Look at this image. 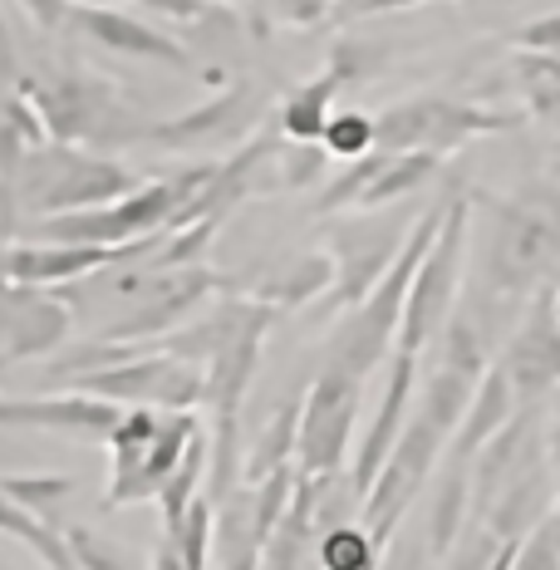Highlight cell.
<instances>
[{
	"label": "cell",
	"mask_w": 560,
	"mask_h": 570,
	"mask_svg": "<svg viewBox=\"0 0 560 570\" xmlns=\"http://www.w3.org/2000/svg\"><path fill=\"white\" fill-rule=\"evenodd\" d=\"M443 212H448V197L433 202V207L413 222L409 236H403V246H399V256H393V266L379 276V285L364 295L360 305H350L344 325L335 330V340H330V354H325L330 370L369 379L379 364L389 360V350L399 344V320H403V305H409V285H413V276H419L438 227H443Z\"/></svg>",
	"instance_id": "1"
},
{
	"label": "cell",
	"mask_w": 560,
	"mask_h": 570,
	"mask_svg": "<svg viewBox=\"0 0 560 570\" xmlns=\"http://www.w3.org/2000/svg\"><path fill=\"white\" fill-rule=\"evenodd\" d=\"M468 242H472V197L452 193L448 212H443V227H438L419 276L409 285V305H403L399 344H393V350L423 354L428 344L443 335V325L452 320V311H458L462 276H468V271H462L468 266Z\"/></svg>",
	"instance_id": "2"
},
{
	"label": "cell",
	"mask_w": 560,
	"mask_h": 570,
	"mask_svg": "<svg viewBox=\"0 0 560 570\" xmlns=\"http://www.w3.org/2000/svg\"><path fill=\"white\" fill-rule=\"evenodd\" d=\"M531 114L517 109H477V104H458L443 94H419V99H399L389 109L374 114V148L384 153H448L468 148L472 138H492V134H511L521 128Z\"/></svg>",
	"instance_id": "3"
},
{
	"label": "cell",
	"mask_w": 560,
	"mask_h": 570,
	"mask_svg": "<svg viewBox=\"0 0 560 570\" xmlns=\"http://www.w3.org/2000/svg\"><path fill=\"white\" fill-rule=\"evenodd\" d=\"M364 379L344 370H320L310 394L301 399V438H295V468L301 472H340L350 453L354 423H360Z\"/></svg>",
	"instance_id": "4"
},
{
	"label": "cell",
	"mask_w": 560,
	"mask_h": 570,
	"mask_svg": "<svg viewBox=\"0 0 560 570\" xmlns=\"http://www.w3.org/2000/svg\"><path fill=\"white\" fill-rule=\"evenodd\" d=\"M511 379L521 403L546 399L551 389H560V311H556V291L551 281L531 295V305L521 311L517 330L502 344V360H497Z\"/></svg>",
	"instance_id": "5"
},
{
	"label": "cell",
	"mask_w": 560,
	"mask_h": 570,
	"mask_svg": "<svg viewBox=\"0 0 560 570\" xmlns=\"http://www.w3.org/2000/svg\"><path fill=\"white\" fill-rule=\"evenodd\" d=\"M403 227H340L330 236V256H335V285L325 291V311L320 315H335L360 305L369 291L379 285V276L393 266L403 246Z\"/></svg>",
	"instance_id": "6"
},
{
	"label": "cell",
	"mask_w": 560,
	"mask_h": 570,
	"mask_svg": "<svg viewBox=\"0 0 560 570\" xmlns=\"http://www.w3.org/2000/svg\"><path fill=\"white\" fill-rule=\"evenodd\" d=\"M163 236L168 232L143 236V242H128V246H89V242L16 246V252L6 256V271H10V281H20V285H59V281L89 276V271H109V266H124V261L153 256V246H158Z\"/></svg>",
	"instance_id": "7"
},
{
	"label": "cell",
	"mask_w": 560,
	"mask_h": 570,
	"mask_svg": "<svg viewBox=\"0 0 560 570\" xmlns=\"http://www.w3.org/2000/svg\"><path fill=\"white\" fill-rule=\"evenodd\" d=\"M413 389H419V354L393 350L384 399H379V413H374V423H369L360 453H354V472H350V487H354V497H360V502H364L369 487H374L379 468L389 462L393 443H399V433H403V423H409V399H413Z\"/></svg>",
	"instance_id": "8"
},
{
	"label": "cell",
	"mask_w": 560,
	"mask_h": 570,
	"mask_svg": "<svg viewBox=\"0 0 560 570\" xmlns=\"http://www.w3.org/2000/svg\"><path fill=\"white\" fill-rule=\"evenodd\" d=\"M138 177L118 163L89 158V153H59L55 168L45 173L40 193H35V212L50 217V212H75V207H99L124 193H134Z\"/></svg>",
	"instance_id": "9"
},
{
	"label": "cell",
	"mask_w": 560,
	"mask_h": 570,
	"mask_svg": "<svg viewBox=\"0 0 560 570\" xmlns=\"http://www.w3.org/2000/svg\"><path fill=\"white\" fill-rule=\"evenodd\" d=\"M124 409L99 394H65V399H0V428H40L65 438H109Z\"/></svg>",
	"instance_id": "10"
},
{
	"label": "cell",
	"mask_w": 560,
	"mask_h": 570,
	"mask_svg": "<svg viewBox=\"0 0 560 570\" xmlns=\"http://www.w3.org/2000/svg\"><path fill=\"white\" fill-rule=\"evenodd\" d=\"M69 26H79L85 35H94V40H99L104 50H114V55L153 59V65H173V69L193 65V55H187L173 35L143 26V20L124 16V10H114V6H69Z\"/></svg>",
	"instance_id": "11"
},
{
	"label": "cell",
	"mask_w": 560,
	"mask_h": 570,
	"mask_svg": "<svg viewBox=\"0 0 560 570\" xmlns=\"http://www.w3.org/2000/svg\"><path fill=\"white\" fill-rule=\"evenodd\" d=\"M517 389H511V379L502 364H487V374L477 379V389H472V403H468V413H462V423H458V433H452V458L458 462H472L477 453H482V443L487 438H497L502 428L517 419Z\"/></svg>",
	"instance_id": "12"
},
{
	"label": "cell",
	"mask_w": 560,
	"mask_h": 570,
	"mask_svg": "<svg viewBox=\"0 0 560 570\" xmlns=\"http://www.w3.org/2000/svg\"><path fill=\"white\" fill-rule=\"evenodd\" d=\"M69 335V311L55 301H16L6 311V360H30V354H50Z\"/></svg>",
	"instance_id": "13"
},
{
	"label": "cell",
	"mask_w": 560,
	"mask_h": 570,
	"mask_svg": "<svg viewBox=\"0 0 560 570\" xmlns=\"http://www.w3.org/2000/svg\"><path fill=\"white\" fill-rule=\"evenodd\" d=\"M344 85H350V79H344V69L335 65V59H330L325 75L295 85L291 94H285V104H281V134L285 138H320L325 134V124H330V114H335V94Z\"/></svg>",
	"instance_id": "14"
},
{
	"label": "cell",
	"mask_w": 560,
	"mask_h": 570,
	"mask_svg": "<svg viewBox=\"0 0 560 570\" xmlns=\"http://www.w3.org/2000/svg\"><path fill=\"white\" fill-rule=\"evenodd\" d=\"M330 285H335V256L310 252V256L285 261L276 276L256 291V301L276 305V311H301V305H310V301H325Z\"/></svg>",
	"instance_id": "15"
},
{
	"label": "cell",
	"mask_w": 560,
	"mask_h": 570,
	"mask_svg": "<svg viewBox=\"0 0 560 570\" xmlns=\"http://www.w3.org/2000/svg\"><path fill=\"white\" fill-rule=\"evenodd\" d=\"M438 173H443V158H438V153H423V148L389 153V163L379 168V177L369 183V193L360 197V207H354V212H384V207H393V202L423 193Z\"/></svg>",
	"instance_id": "16"
},
{
	"label": "cell",
	"mask_w": 560,
	"mask_h": 570,
	"mask_svg": "<svg viewBox=\"0 0 560 570\" xmlns=\"http://www.w3.org/2000/svg\"><path fill=\"white\" fill-rule=\"evenodd\" d=\"M472 517V462H458L443 472L433 497V517H428V546H433V561H448V546H458L462 521Z\"/></svg>",
	"instance_id": "17"
},
{
	"label": "cell",
	"mask_w": 560,
	"mask_h": 570,
	"mask_svg": "<svg viewBox=\"0 0 560 570\" xmlns=\"http://www.w3.org/2000/svg\"><path fill=\"white\" fill-rule=\"evenodd\" d=\"M0 531H6V537H16V541H26V546H35V551H40V561H50L59 570H75V551H69L65 531H55L45 517H35L30 507H20L6 487H0Z\"/></svg>",
	"instance_id": "18"
},
{
	"label": "cell",
	"mask_w": 560,
	"mask_h": 570,
	"mask_svg": "<svg viewBox=\"0 0 560 570\" xmlns=\"http://www.w3.org/2000/svg\"><path fill=\"white\" fill-rule=\"evenodd\" d=\"M212 527H217V502L212 497H193L177 537H168V551L158 556V566H177V570H202L212 561Z\"/></svg>",
	"instance_id": "19"
},
{
	"label": "cell",
	"mask_w": 560,
	"mask_h": 570,
	"mask_svg": "<svg viewBox=\"0 0 560 570\" xmlns=\"http://www.w3.org/2000/svg\"><path fill=\"white\" fill-rule=\"evenodd\" d=\"M295 438H301V399H285L276 409V419L266 423V433L256 438L252 458H246V478L261 482L271 468H285L295 462Z\"/></svg>",
	"instance_id": "20"
},
{
	"label": "cell",
	"mask_w": 560,
	"mask_h": 570,
	"mask_svg": "<svg viewBox=\"0 0 560 570\" xmlns=\"http://www.w3.org/2000/svg\"><path fill=\"white\" fill-rule=\"evenodd\" d=\"M246 99H252L246 89H232V94H222V99H212V104H202V109H193V114L173 118V124H158L148 138L173 142V148H187V142H197V138H207V134H222V128L232 124V114L242 109Z\"/></svg>",
	"instance_id": "21"
},
{
	"label": "cell",
	"mask_w": 560,
	"mask_h": 570,
	"mask_svg": "<svg viewBox=\"0 0 560 570\" xmlns=\"http://www.w3.org/2000/svg\"><path fill=\"white\" fill-rule=\"evenodd\" d=\"M320 566L325 570H369L379 566V546L369 537V527L354 521H335V527L320 531Z\"/></svg>",
	"instance_id": "22"
},
{
	"label": "cell",
	"mask_w": 560,
	"mask_h": 570,
	"mask_svg": "<svg viewBox=\"0 0 560 570\" xmlns=\"http://www.w3.org/2000/svg\"><path fill=\"white\" fill-rule=\"evenodd\" d=\"M384 163H389V153H384V148L364 153V158H350V168H344L335 183H325V193L315 197V212H320V217H335V212H354Z\"/></svg>",
	"instance_id": "23"
},
{
	"label": "cell",
	"mask_w": 560,
	"mask_h": 570,
	"mask_svg": "<svg viewBox=\"0 0 560 570\" xmlns=\"http://www.w3.org/2000/svg\"><path fill=\"white\" fill-rule=\"evenodd\" d=\"M320 142L330 148V158H364V153H374V114H330Z\"/></svg>",
	"instance_id": "24"
},
{
	"label": "cell",
	"mask_w": 560,
	"mask_h": 570,
	"mask_svg": "<svg viewBox=\"0 0 560 570\" xmlns=\"http://www.w3.org/2000/svg\"><path fill=\"white\" fill-rule=\"evenodd\" d=\"M325 158H330V148L320 138H291V148H276L281 187H291V193L310 187L320 173H325Z\"/></svg>",
	"instance_id": "25"
},
{
	"label": "cell",
	"mask_w": 560,
	"mask_h": 570,
	"mask_svg": "<svg viewBox=\"0 0 560 570\" xmlns=\"http://www.w3.org/2000/svg\"><path fill=\"white\" fill-rule=\"evenodd\" d=\"M517 570H560V512L556 507H546L536 517V527L521 537Z\"/></svg>",
	"instance_id": "26"
},
{
	"label": "cell",
	"mask_w": 560,
	"mask_h": 570,
	"mask_svg": "<svg viewBox=\"0 0 560 570\" xmlns=\"http://www.w3.org/2000/svg\"><path fill=\"white\" fill-rule=\"evenodd\" d=\"M0 487H6L20 507H30L35 517H50L55 507L75 492V482L69 478H0Z\"/></svg>",
	"instance_id": "27"
},
{
	"label": "cell",
	"mask_w": 560,
	"mask_h": 570,
	"mask_svg": "<svg viewBox=\"0 0 560 570\" xmlns=\"http://www.w3.org/2000/svg\"><path fill=\"white\" fill-rule=\"evenodd\" d=\"M65 541H69V551H75V566H94V570H118V566H128L118 551H109V541L89 537L85 527H69Z\"/></svg>",
	"instance_id": "28"
},
{
	"label": "cell",
	"mask_w": 560,
	"mask_h": 570,
	"mask_svg": "<svg viewBox=\"0 0 560 570\" xmlns=\"http://www.w3.org/2000/svg\"><path fill=\"white\" fill-rule=\"evenodd\" d=\"M433 6V0H335L330 16L335 20H369V16H393V10H419Z\"/></svg>",
	"instance_id": "29"
},
{
	"label": "cell",
	"mask_w": 560,
	"mask_h": 570,
	"mask_svg": "<svg viewBox=\"0 0 560 570\" xmlns=\"http://www.w3.org/2000/svg\"><path fill=\"white\" fill-rule=\"evenodd\" d=\"M511 40H517L521 50H556L560 55V10H551V16H541V20H527Z\"/></svg>",
	"instance_id": "30"
},
{
	"label": "cell",
	"mask_w": 560,
	"mask_h": 570,
	"mask_svg": "<svg viewBox=\"0 0 560 570\" xmlns=\"http://www.w3.org/2000/svg\"><path fill=\"white\" fill-rule=\"evenodd\" d=\"M335 10V0H276V16L285 20V26H320V20Z\"/></svg>",
	"instance_id": "31"
},
{
	"label": "cell",
	"mask_w": 560,
	"mask_h": 570,
	"mask_svg": "<svg viewBox=\"0 0 560 570\" xmlns=\"http://www.w3.org/2000/svg\"><path fill=\"white\" fill-rule=\"evenodd\" d=\"M143 6H153V10H168L173 20H202L207 16V0H143Z\"/></svg>",
	"instance_id": "32"
},
{
	"label": "cell",
	"mask_w": 560,
	"mask_h": 570,
	"mask_svg": "<svg viewBox=\"0 0 560 570\" xmlns=\"http://www.w3.org/2000/svg\"><path fill=\"white\" fill-rule=\"evenodd\" d=\"M6 79H16V40H10L6 16H0V85H6Z\"/></svg>",
	"instance_id": "33"
},
{
	"label": "cell",
	"mask_w": 560,
	"mask_h": 570,
	"mask_svg": "<svg viewBox=\"0 0 560 570\" xmlns=\"http://www.w3.org/2000/svg\"><path fill=\"white\" fill-rule=\"evenodd\" d=\"M551 458L560 462V409H556V428H551Z\"/></svg>",
	"instance_id": "34"
},
{
	"label": "cell",
	"mask_w": 560,
	"mask_h": 570,
	"mask_svg": "<svg viewBox=\"0 0 560 570\" xmlns=\"http://www.w3.org/2000/svg\"><path fill=\"white\" fill-rule=\"evenodd\" d=\"M69 6H118V0H69Z\"/></svg>",
	"instance_id": "35"
},
{
	"label": "cell",
	"mask_w": 560,
	"mask_h": 570,
	"mask_svg": "<svg viewBox=\"0 0 560 570\" xmlns=\"http://www.w3.org/2000/svg\"><path fill=\"white\" fill-rule=\"evenodd\" d=\"M551 291H556V311H560V271L551 276Z\"/></svg>",
	"instance_id": "36"
},
{
	"label": "cell",
	"mask_w": 560,
	"mask_h": 570,
	"mask_svg": "<svg viewBox=\"0 0 560 570\" xmlns=\"http://www.w3.org/2000/svg\"><path fill=\"white\" fill-rule=\"evenodd\" d=\"M0 570H6V561H0Z\"/></svg>",
	"instance_id": "37"
}]
</instances>
